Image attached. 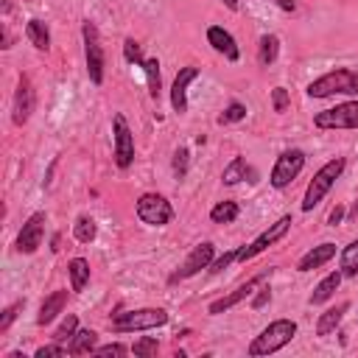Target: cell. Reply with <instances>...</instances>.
I'll return each instance as SVG.
<instances>
[{"label":"cell","instance_id":"1","mask_svg":"<svg viewBox=\"0 0 358 358\" xmlns=\"http://www.w3.org/2000/svg\"><path fill=\"white\" fill-rule=\"evenodd\" d=\"M294 336H296V322H294V319H274V322H268V324L252 338V344H249L246 352H249L252 358L271 355V352L282 350L285 344H291Z\"/></svg>","mask_w":358,"mask_h":358},{"label":"cell","instance_id":"2","mask_svg":"<svg viewBox=\"0 0 358 358\" xmlns=\"http://www.w3.org/2000/svg\"><path fill=\"white\" fill-rule=\"evenodd\" d=\"M308 98H333V95H358V70L336 67L305 87Z\"/></svg>","mask_w":358,"mask_h":358},{"label":"cell","instance_id":"3","mask_svg":"<svg viewBox=\"0 0 358 358\" xmlns=\"http://www.w3.org/2000/svg\"><path fill=\"white\" fill-rule=\"evenodd\" d=\"M344 168H347V159H344V157H333V159H327V162L313 173V179H310L308 187H305V196H302V213H310V210L330 193V187H333L336 179L344 173Z\"/></svg>","mask_w":358,"mask_h":358},{"label":"cell","instance_id":"4","mask_svg":"<svg viewBox=\"0 0 358 358\" xmlns=\"http://www.w3.org/2000/svg\"><path fill=\"white\" fill-rule=\"evenodd\" d=\"M162 324H168V310H162V308L123 310V313H115L109 322L112 333H143V330H157Z\"/></svg>","mask_w":358,"mask_h":358},{"label":"cell","instance_id":"5","mask_svg":"<svg viewBox=\"0 0 358 358\" xmlns=\"http://www.w3.org/2000/svg\"><path fill=\"white\" fill-rule=\"evenodd\" d=\"M81 39H84V62H87V76L92 84H103V70H106V53L101 45V34L95 22L84 20L81 22Z\"/></svg>","mask_w":358,"mask_h":358},{"label":"cell","instance_id":"6","mask_svg":"<svg viewBox=\"0 0 358 358\" xmlns=\"http://www.w3.org/2000/svg\"><path fill=\"white\" fill-rule=\"evenodd\" d=\"M291 224H294V218L291 215H280L274 224H268L252 243H246V246H241L238 249V255H235V263H246V260H252V257H257L260 252H266L268 246H274L280 238H285L288 235V229H291Z\"/></svg>","mask_w":358,"mask_h":358},{"label":"cell","instance_id":"7","mask_svg":"<svg viewBox=\"0 0 358 358\" xmlns=\"http://www.w3.org/2000/svg\"><path fill=\"white\" fill-rule=\"evenodd\" d=\"M302 168H305V151H302V148H285V151L274 159V168H271V173H268L271 187H277V190L288 187V185L302 173Z\"/></svg>","mask_w":358,"mask_h":358},{"label":"cell","instance_id":"8","mask_svg":"<svg viewBox=\"0 0 358 358\" xmlns=\"http://www.w3.org/2000/svg\"><path fill=\"white\" fill-rule=\"evenodd\" d=\"M134 210H137V218H140L143 224H148V227H165V224L173 221V207H171V201H168L165 196H159V193H143V196L137 199Z\"/></svg>","mask_w":358,"mask_h":358},{"label":"cell","instance_id":"9","mask_svg":"<svg viewBox=\"0 0 358 358\" xmlns=\"http://www.w3.org/2000/svg\"><path fill=\"white\" fill-rule=\"evenodd\" d=\"M316 129H358V101H344L313 115Z\"/></svg>","mask_w":358,"mask_h":358},{"label":"cell","instance_id":"10","mask_svg":"<svg viewBox=\"0 0 358 358\" xmlns=\"http://www.w3.org/2000/svg\"><path fill=\"white\" fill-rule=\"evenodd\" d=\"M112 140H115V145H112L115 165L120 171H126L134 162V134H131V129H129V123L120 112L112 117Z\"/></svg>","mask_w":358,"mask_h":358},{"label":"cell","instance_id":"11","mask_svg":"<svg viewBox=\"0 0 358 358\" xmlns=\"http://www.w3.org/2000/svg\"><path fill=\"white\" fill-rule=\"evenodd\" d=\"M45 224H48V215L39 210V213H31L17 235V252L20 255H34L39 246H42V238H45Z\"/></svg>","mask_w":358,"mask_h":358},{"label":"cell","instance_id":"12","mask_svg":"<svg viewBox=\"0 0 358 358\" xmlns=\"http://www.w3.org/2000/svg\"><path fill=\"white\" fill-rule=\"evenodd\" d=\"M213 257H215V246H213L210 241L196 243V246L190 249V255L185 257V263L179 266V271H173V274H171V282H176V280H187V277H196L201 268H210Z\"/></svg>","mask_w":358,"mask_h":358},{"label":"cell","instance_id":"13","mask_svg":"<svg viewBox=\"0 0 358 358\" xmlns=\"http://www.w3.org/2000/svg\"><path fill=\"white\" fill-rule=\"evenodd\" d=\"M268 277V271H260V274H255V277H249L243 285H238L235 291H229L227 296H221V299H215V302H210V308H207V313H213V316H218V313H227V310H232L235 305H241L243 299H249L252 296V291H257V285L263 282Z\"/></svg>","mask_w":358,"mask_h":358},{"label":"cell","instance_id":"14","mask_svg":"<svg viewBox=\"0 0 358 358\" xmlns=\"http://www.w3.org/2000/svg\"><path fill=\"white\" fill-rule=\"evenodd\" d=\"M34 106H36V95H34V87H31V78L28 76H20L17 92H14V103H11V120H14V126L28 123L31 115H34Z\"/></svg>","mask_w":358,"mask_h":358},{"label":"cell","instance_id":"15","mask_svg":"<svg viewBox=\"0 0 358 358\" xmlns=\"http://www.w3.org/2000/svg\"><path fill=\"white\" fill-rule=\"evenodd\" d=\"M196 78H199V67H193V64H187V67H182L176 73V78L171 84V106H173L176 115H185L187 112V87Z\"/></svg>","mask_w":358,"mask_h":358},{"label":"cell","instance_id":"16","mask_svg":"<svg viewBox=\"0 0 358 358\" xmlns=\"http://www.w3.org/2000/svg\"><path fill=\"white\" fill-rule=\"evenodd\" d=\"M207 42H210L213 50L221 53L227 62H238V59H241V48H238L235 36H232L224 25H210V28H207Z\"/></svg>","mask_w":358,"mask_h":358},{"label":"cell","instance_id":"17","mask_svg":"<svg viewBox=\"0 0 358 358\" xmlns=\"http://www.w3.org/2000/svg\"><path fill=\"white\" fill-rule=\"evenodd\" d=\"M336 257V243H330V241H324V243H319V246H313V249H308L302 257H299V263H296V271H313V268H322L324 263H330Z\"/></svg>","mask_w":358,"mask_h":358},{"label":"cell","instance_id":"18","mask_svg":"<svg viewBox=\"0 0 358 358\" xmlns=\"http://www.w3.org/2000/svg\"><path fill=\"white\" fill-rule=\"evenodd\" d=\"M64 305H67V291L62 288V291H53V294H48L45 299H42V305H39V316H36V324L39 327H45V324H50L62 310H64Z\"/></svg>","mask_w":358,"mask_h":358},{"label":"cell","instance_id":"19","mask_svg":"<svg viewBox=\"0 0 358 358\" xmlns=\"http://www.w3.org/2000/svg\"><path fill=\"white\" fill-rule=\"evenodd\" d=\"M350 310V302H338L336 308H327L322 316H319V322H316V336H330L338 324H341V319H344V313Z\"/></svg>","mask_w":358,"mask_h":358},{"label":"cell","instance_id":"20","mask_svg":"<svg viewBox=\"0 0 358 358\" xmlns=\"http://www.w3.org/2000/svg\"><path fill=\"white\" fill-rule=\"evenodd\" d=\"M25 36H28V42L36 48V50H50V31H48V25L39 20V17H31L28 22H25Z\"/></svg>","mask_w":358,"mask_h":358},{"label":"cell","instance_id":"21","mask_svg":"<svg viewBox=\"0 0 358 358\" xmlns=\"http://www.w3.org/2000/svg\"><path fill=\"white\" fill-rule=\"evenodd\" d=\"M341 277H344L341 271H330L324 280H319V285L313 288V294H310V299H308V302H310V305H324V302L338 291Z\"/></svg>","mask_w":358,"mask_h":358},{"label":"cell","instance_id":"22","mask_svg":"<svg viewBox=\"0 0 358 358\" xmlns=\"http://www.w3.org/2000/svg\"><path fill=\"white\" fill-rule=\"evenodd\" d=\"M95 347H98V333H95V330H90V327L76 330V336H73V338H70V344H67L70 355H87V352H92Z\"/></svg>","mask_w":358,"mask_h":358},{"label":"cell","instance_id":"23","mask_svg":"<svg viewBox=\"0 0 358 358\" xmlns=\"http://www.w3.org/2000/svg\"><path fill=\"white\" fill-rule=\"evenodd\" d=\"M277 53H280V36L277 34H263L260 42H257V64L260 67L274 64Z\"/></svg>","mask_w":358,"mask_h":358},{"label":"cell","instance_id":"24","mask_svg":"<svg viewBox=\"0 0 358 358\" xmlns=\"http://www.w3.org/2000/svg\"><path fill=\"white\" fill-rule=\"evenodd\" d=\"M67 274H70V288L73 291H84V285L90 282V260L73 257L67 263Z\"/></svg>","mask_w":358,"mask_h":358},{"label":"cell","instance_id":"25","mask_svg":"<svg viewBox=\"0 0 358 358\" xmlns=\"http://www.w3.org/2000/svg\"><path fill=\"white\" fill-rule=\"evenodd\" d=\"M338 271H341L344 277H355V274H358V238L350 241V243L341 249V255H338Z\"/></svg>","mask_w":358,"mask_h":358},{"label":"cell","instance_id":"26","mask_svg":"<svg viewBox=\"0 0 358 358\" xmlns=\"http://www.w3.org/2000/svg\"><path fill=\"white\" fill-rule=\"evenodd\" d=\"M95 235H98L95 218H92V215H78L76 224H73V238H76L78 243H92Z\"/></svg>","mask_w":358,"mask_h":358},{"label":"cell","instance_id":"27","mask_svg":"<svg viewBox=\"0 0 358 358\" xmlns=\"http://www.w3.org/2000/svg\"><path fill=\"white\" fill-rule=\"evenodd\" d=\"M143 73H145V81H148V95L154 101H159L162 81H159V62H157V56H151V59L143 62Z\"/></svg>","mask_w":358,"mask_h":358},{"label":"cell","instance_id":"28","mask_svg":"<svg viewBox=\"0 0 358 358\" xmlns=\"http://www.w3.org/2000/svg\"><path fill=\"white\" fill-rule=\"evenodd\" d=\"M246 173H249V165H246V157H235L227 168H224V173H221V182L224 185H238V182H243L246 179Z\"/></svg>","mask_w":358,"mask_h":358},{"label":"cell","instance_id":"29","mask_svg":"<svg viewBox=\"0 0 358 358\" xmlns=\"http://www.w3.org/2000/svg\"><path fill=\"white\" fill-rule=\"evenodd\" d=\"M238 213H241V207H238L235 201H218V204L210 210V221H213V224H232V221L238 218Z\"/></svg>","mask_w":358,"mask_h":358},{"label":"cell","instance_id":"30","mask_svg":"<svg viewBox=\"0 0 358 358\" xmlns=\"http://www.w3.org/2000/svg\"><path fill=\"white\" fill-rule=\"evenodd\" d=\"M76 330H78V316H76V313H67V316L62 319V324L53 330V341L67 344V341L76 336Z\"/></svg>","mask_w":358,"mask_h":358},{"label":"cell","instance_id":"31","mask_svg":"<svg viewBox=\"0 0 358 358\" xmlns=\"http://www.w3.org/2000/svg\"><path fill=\"white\" fill-rule=\"evenodd\" d=\"M187 165H190V151L182 145V148L173 151V162H171L173 176H176V179H185V176H187Z\"/></svg>","mask_w":358,"mask_h":358},{"label":"cell","instance_id":"32","mask_svg":"<svg viewBox=\"0 0 358 358\" xmlns=\"http://www.w3.org/2000/svg\"><path fill=\"white\" fill-rule=\"evenodd\" d=\"M157 350H159V344H157V338H151V336H143V338H137V341L131 344V352H134L137 358H151V355H157Z\"/></svg>","mask_w":358,"mask_h":358},{"label":"cell","instance_id":"33","mask_svg":"<svg viewBox=\"0 0 358 358\" xmlns=\"http://www.w3.org/2000/svg\"><path fill=\"white\" fill-rule=\"evenodd\" d=\"M243 117H246V106L238 103V101H232V103L218 115V123L227 126V123H238V120H243Z\"/></svg>","mask_w":358,"mask_h":358},{"label":"cell","instance_id":"34","mask_svg":"<svg viewBox=\"0 0 358 358\" xmlns=\"http://www.w3.org/2000/svg\"><path fill=\"white\" fill-rule=\"evenodd\" d=\"M123 59L129 62V64H137V67H143V48H140V42H134L131 36L123 42Z\"/></svg>","mask_w":358,"mask_h":358},{"label":"cell","instance_id":"35","mask_svg":"<svg viewBox=\"0 0 358 358\" xmlns=\"http://www.w3.org/2000/svg\"><path fill=\"white\" fill-rule=\"evenodd\" d=\"M288 103H291L288 90H285V87H274V90H271V106H274V112L282 115V112L288 109Z\"/></svg>","mask_w":358,"mask_h":358},{"label":"cell","instance_id":"36","mask_svg":"<svg viewBox=\"0 0 358 358\" xmlns=\"http://www.w3.org/2000/svg\"><path fill=\"white\" fill-rule=\"evenodd\" d=\"M25 308V299H17V302H11L6 310H3V316H0V333H6L8 327H11V322L17 319V310H22Z\"/></svg>","mask_w":358,"mask_h":358},{"label":"cell","instance_id":"37","mask_svg":"<svg viewBox=\"0 0 358 358\" xmlns=\"http://www.w3.org/2000/svg\"><path fill=\"white\" fill-rule=\"evenodd\" d=\"M126 352H129V350H126L123 344H117V341H115V344H103V347H95V350H92V355H98V358H109V355L120 358V355H126Z\"/></svg>","mask_w":358,"mask_h":358},{"label":"cell","instance_id":"38","mask_svg":"<svg viewBox=\"0 0 358 358\" xmlns=\"http://www.w3.org/2000/svg\"><path fill=\"white\" fill-rule=\"evenodd\" d=\"M70 350L64 347V344H59V341H53V344H45V347H39L34 355L36 358H50V355H67Z\"/></svg>","mask_w":358,"mask_h":358},{"label":"cell","instance_id":"39","mask_svg":"<svg viewBox=\"0 0 358 358\" xmlns=\"http://www.w3.org/2000/svg\"><path fill=\"white\" fill-rule=\"evenodd\" d=\"M235 255H238V249H232V252H224L221 257H213V263H210V271L213 274H218V271H224L232 260H235Z\"/></svg>","mask_w":358,"mask_h":358},{"label":"cell","instance_id":"40","mask_svg":"<svg viewBox=\"0 0 358 358\" xmlns=\"http://www.w3.org/2000/svg\"><path fill=\"white\" fill-rule=\"evenodd\" d=\"M268 299H271V288L260 282V285H257V294H255V299H252V308H255V310H260Z\"/></svg>","mask_w":358,"mask_h":358},{"label":"cell","instance_id":"41","mask_svg":"<svg viewBox=\"0 0 358 358\" xmlns=\"http://www.w3.org/2000/svg\"><path fill=\"white\" fill-rule=\"evenodd\" d=\"M344 215H347V210H344L341 204H336V207L330 210V215H327V224H330V227H338V224L344 221Z\"/></svg>","mask_w":358,"mask_h":358},{"label":"cell","instance_id":"42","mask_svg":"<svg viewBox=\"0 0 358 358\" xmlns=\"http://www.w3.org/2000/svg\"><path fill=\"white\" fill-rule=\"evenodd\" d=\"M274 3H277L282 11H288V14H291V11H296V0H274Z\"/></svg>","mask_w":358,"mask_h":358},{"label":"cell","instance_id":"43","mask_svg":"<svg viewBox=\"0 0 358 358\" xmlns=\"http://www.w3.org/2000/svg\"><path fill=\"white\" fill-rule=\"evenodd\" d=\"M221 3H224L229 11H238V0H221Z\"/></svg>","mask_w":358,"mask_h":358},{"label":"cell","instance_id":"44","mask_svg":"<svg viewBox=\"0 0 358 358\" xmlns=\"http://www.w3.org/2000/svg\"><path fill=\"white\" fill-rule=\"evenodd\" d=\"M25 3H28V0H25Z\"/></svg>","mask_w":358,"mask_h":358}]
</instances>
